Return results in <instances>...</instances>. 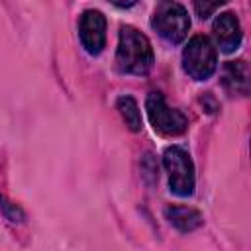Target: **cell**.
<instances>
[{
  "label": "cell",
  "mask_w": 251,
  "mask_h": 251,
  "mask_svg": "<svg viewBox=\"0 0 251 251\" xmlns=\"http://www.w3.org/2000/svg\"><path fill=\"white\" fill-rule=\"evenodd\" d=\"M155 63L149 39L131 25L120 29V43L116 51V69L124 75H147Z\"/></svg>",
  "instance_id": "6da1fadb"
},
{
  "label": "cell",
  "mask_w": 251,
  "mask_h": 251,
  "mask_svg": "<svg viewBox=\"0 0 251 251\" xmlns=\"http://www.w3.org/2000/svg\"><path fill=\"white\" fill-rule=\"evenodd\" d=\"M151 25L169 43H180L188 35L190 18H188V12L184 10V6H180L178 2L161 0L155 6Z\"/></svg>",
  "instance_id": "7a4b0ae2"
},
{
  "label": "cell",
  "mask_w": 251,
  "mask_h": 251,
  "mask_svg": "<svg viewBox=\"0 0 251 251\" xmlns=\"http://www.w3.org/2000/svg\"><path fill=\"white\" fill-rule=\"evenodd\" d=\"M218 67L216 47L206 35H194L182 51V69L194 80H206Z\"/></svg>",
  "instance_id": "3957f363"
},
{
  "label": "cell",
  "mask_w": 251,
  "mask_h": 251,
  "mask_svg": "<svg viewBox=\"0 0 251 251\" xmlns=\"http://www.w3.org/2000/svg\"><path fill=\"white\" fill-rule=\"evenodd\" d=\"M145 110L151 126L163 135H180L186 131L188 120L180 110L167 106L161 92H151L145 100Z\"/></svg>",
  "instance_id": "277c9868"
},
{
  "label": "cell",
  "mask_w": 251,
  "mask_h": 251,
  "mask_svg": "<svg viewBox=\"0 0 251 251\" xmlns=\"http://www.w3.org/2000/svg\"><path fill=\"white\" fill-rule=\"evenodd\" d=\"M163 165L169 173L171 190L176 196H190L194 192V165L188 153L180 147H169L163 155Z\"/></svg>",
  "instance_id": "5b68a950"
},
{
  "label": "cell",
  "mask_w": 251,
  "mask_h": 251,
  "mask_svg": "<svg viewBox=\"0 0 251 251\" xmlns=\"http://www.w3.org/2000/svg\"><path fill=\"white\" fill-rule=\"evenodd\" d=\"M78 35L82 47L90 55H98L106 45V18L98 10L82 12L78 20Z\"/></svg>",
  "instance_id": "8992f818"
},
{
  "label": "cell",
  "mask_w": 251,
  "mask_h": 251,
  "mask_svg": "<svg viewBox=\"0 0 251 251\" xmlns=\"http://www.w3.org/2000/svg\"><path fill=\"white\" fill-rule=\"evenodd\" d=\"M214 37L218 47L224 53H231L241 43V25L237 16L231 12H224L214 20Z\"/></svg>",
  "instance_id": "52a82bcc"
},
{
  "label": "cell",
  "mask_w": 251,
  "mask_h": 251,
  "mask_svg": "<svg viewBox=\"0 0 251 251\" xmlns=\"http://www.w3.org/2000/svg\"><path fill=\"white\" fill-rule=\"evenodd\" d=\"M222 82L229 94L245 96L249 90V69L245 61H227L222 71Z\"/></svg>",
  "instance_id": "ba28073f"
},
{
  "label": "cell",
  "mask_w": 251,
  "mask_h": 251,
  "mask_svg": "<svg viewBox=\"0 0 251 251\" xmlns=\"http://www.w3.org/2000/svg\"><path fill=\"white\" fill-rule=\"evenodd\" d=\"M165 216L171 222V226H175L178 231H184V233L200 227L204 222L202 214L194 208H188V206H167Z\"/></svg>",
  "instance_id": "9c48e42d"
},
{
  "label": "cell",
  "mask_w": 251,
  "mask_h": 251,
  "mask_svg": "<svg viewBox=\"0 0 251 251\" xmlns=\"http://www.w3.org/2000/svg\"><path fill=\"white\" fill-rule=\"evenodd\" d=\"M116 106H118V112L124 118L126 126L131 131H139L141 129V112H139L137 102L131 96H120L118 102H116Z\"/></svg>",
  "instance_id": "30bf717a"
},
{
  "label": "cell",
  "mask_w": 251,
  "mask_h": 251,
  "mask_svg": "<svg viewBox=\"0 0 251 251\" xmlns=\"http://www.w3.org/2000/svg\"><path fill=\"white\" fill-rule=\"evenodd\" d=\"M227 0H194V12L198 18L208 20L220 6H224Z\"/></svg>",
  "instance_id": "8fae6325"
},
{
  "label": "cell",
  "mask_w": 251,
  "mask_h": 251,
  "mask_svg": "<svg viewBox=\"0 0 251 251\" xmlns=\"http://www.w3.org/2000/svg\"><path fill=\"white\" fill-rule=\"evenodd\" d=\"M0 208L4 210V214H6L8 220H12V222H22V220H24V212H22L16 204L8 202L4 196H0Z\"/></svg>",
  "instance_id": "7c38bea8"
},
{
  "label": "cell",
  "mask_w": 251,
  "mask_h": 251,
  "mask_svg": "<svg viewBox=\"0 0 251 251\" xmlns=\"http://www.w3.org/2000/svg\"><path fill=\"white\" fill-rule=\"evenodd\" d=\"M112 4H116V6H120V8H129V6H133L137 0H110Z\"/></svg>",
  "instance_id": "4fadbf2b"
}]
</instances>
